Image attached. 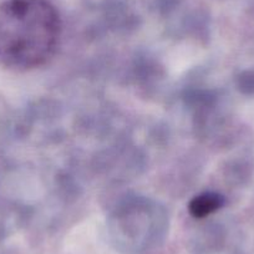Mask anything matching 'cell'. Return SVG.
<instances>
[{"label": "cell", "instance_id": "cell-1", "mask_svg": "<svg viewBox=\"0 0 254 254\" xmlns=\"http://www.w3.org/2000/svg\"><path fill=\"white\" fill-rule=\"evenodd\" d=\"M60 35V16L46 0L0 4V65L18 71L43 66L55 55Z\"/></svg>", "mask_w": 254, "mask_h": 254}, {"label": "cell", "instance_id": "cell-2", "mask_svg": "<svg viewBox=\"0 0 254 254\" xmlns=\"http://www.w3.org/2000/svg\"><path fill=\"white\" fill-rule=\"evenodd\" d=\"M224 203V199L221 194L217 193H203L194 197L190 201L188 209L190 213L196 218H204L213 212L218 211Z\"/></svg>", "mask_w": 254, "mask_h": 254}]
</instances>
